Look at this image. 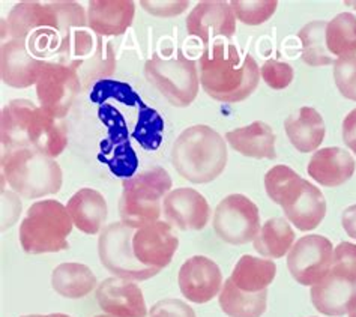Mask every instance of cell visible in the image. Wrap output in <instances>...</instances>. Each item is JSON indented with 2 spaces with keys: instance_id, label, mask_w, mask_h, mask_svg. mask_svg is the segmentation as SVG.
<instances>
[{
  "instance_id": "6da1fadb",
  "label": "cell",
  "mask_w": 356,
  "mask_h": 317,
  "mask_svg": "<svg viewBox=\"0 0 356 317\" xmlns=\"http://www.w3.org/2000/svg\"><path fill=\"white\" fill-rule=\"evenodd\" d=\"M3 151L36 149L44 155L59 156L68 145L67 128L42 107L29 99H13L0 116Z\"/></svg>"
},
{
  "instance_id": "7a4b0ae2",
  "label": "cell",
  "mask_w": 356,
  "mask_h": 317,
  "mask_svg": "<svg viewBox=\"0 0 356 317\" xmlns=\"http://www.w3.org/2000/svg\"><path fill=\"white\" fill-rule=\"evenodd\" d=\"M260 70L250 54L241 56L233 44L213 41L200 58L203 90L221 102H241L256 90Z\"/></svg>"
},
{
  "instance_id": "3957f363",
  "label": "cell",
  "mask_w": 356,
  "mask_h": 317,
  "mask_svg": "<svg viewBox=\"0 0 356 317\" xmlns=\"http://www.w3.org/2000/svg\"><path fill=\"white\" fill-rule=\"evenodd\" d=\"M172 163L176 172L186 181L193 184L212 182L226 169V140L208 125L186 128L173 145Z\"/></svg>"
},
{
  "instance_id": "277c9868",
  "label": "cell",
  "mask_w": 356,
  "mask_h": 317,
  "mask_svg": "<svg viewBox=\"0 0 356 317\" xmlns=\"http://www.w3.org/2000/svg\"><path fill=\"white\" fill-rule=\"evenodd\" d=\"M269 199L283 208L286 217L298 230H314L326 216L323 193L302 179L287 165H275L265 176Z\"/></svg>"
},
{
  "instance_id": "5b68a950",
  "label": "cell",
  "mask_w": 356,
  "mask_h": 317,
  "mask_svg": "<svg viewBox=\"0 0 356 317\" xmlns=\"http://www.w3.org/2000/svg\"><path fill=\"white\" fill-rule=\"evenodd\" d=\"M3 179L26 199L59 193L62 169L53 158L36 149H14L2 154Z\"/></svg>"
},
{
  "instance_id": "8992f818",
  "label": "cell",
  "mask_w": 356,
  "mask_h": 317,
  "mask_svg": "<svg viewBox=\"0 0 356 317\" xmlns=\"http://www.w3.org/2000/svg\"><path fill=\"white\" fill-rule=\"evenodd\" d=\"M122 186L124 191L119 202L122 222L131 229H140L158 221L161 200L172 188V178L163 167H154L124 179Z\"/></svg>"
},
{
  "instance_id": "52a82bcc",
  "label": "cell",
  "mask_w": 356,
  "mask_h": 317,
  "mask_svg": "<svg viewBox=\"0 0 356 317\" xmlns=\"http://www.w3.org/2000/svg\"><path fill=\"white\" fill-rule=\"evenodd\" d=\"M72 220L60 202H36L27 211L20 225L22 247L29 254L58 253L70 248L68 236Z\"/></svg>"
},
{
  "instance_id": "ba28073f",
  "label": "cell",
  "mask_w": 356,
  "mask_h": 317,
  "mask_svg": "<svg viewBox=\"0 0 356 317\" xmlns=\"http://www.w3.org/2000/svg\"><path fill=\"white\" fill-rule=\"evenodd\" d=\"M145 76L175 107H188L199 93L197 67L182 53L173 58L154 56L145 65Z\"/></svg>"
},
{
  "instance_id": "9c48e42d",
  "label": "cell",
  "mask_w": 356,
  "mask_h": 317,
  "mask_svg": "<svg viewBox=\"0 0 356 317\" xmlns=\"http://www.w3.org/2000/svg\"><path fill=\"white\" fill-rule=\"evenodd\" d=\"M134 231L124 222H113L101 231L98 253L107 271L124 279L145 282L155 277L159 269L147 268L137 260L133 250Z\"/></svg>"
},
{
  "instance_id": "30bf717a",
  "label": "cell",
  "mask_w": 356,
  "mask_h": 317,
  "mask_svg": "<svg viewBox=\"0 0 356 317\" xmlns=\"http://www.w3.org/2000/svg\"><path fill=\"white\" fill-rule=\"evenodd\" d=\"M98 116L107 127V137L101 142L98 160L108 165L110 172L118 178H133L138 169V158L129 143L128 127L120 111L110 106H99Z\"/></svg>"
},
{
  "instance_id": "8fae6325",
  "label": "cell",
  "mask_w": 356,
  "mask_h": 317,
  "mask_svg": "<svg viewBox=\"0 0 356 317\" xmlns=\"http://www.w3.org/2000/svg\"><path fill=\"white\" fill-rule=\"evenodd\" d=\"M213 230L227 244H247L260 231L259 208L245 195L230 194L215 209Z\"/></svg>"
},
{
  "instance_id": "7c38bea8",
  "label": "cell",
  "mask_w": 356,
  "mask_h": 317,
  "mask_svg": "<svg viewBox=\"0 0 356 317\" xmlns=\"http://www.w3.org/2000/svg\"><path fill=\"white\" fill-rule=\"evenodd\" d=\"M80 89L77 71L59 62H45L36 81V95L41 107L56 119L68 115Z\"/></svg>"
},
{
  "instance_id": "4fadbf2b",
  "label": "cell",
  "mask_w": 356,
  "mask_h": 317,
  "mask_svg": "<svg viewBox=\"0 0 356 317\" xmlns=\"http://www.w3.org/2000/svg\"><path fill=\"white\" fill-rule=\"evenodd\" d=\"M332 263V242L321 235H308L296 241L287 256L290 274L302 286L321 283L331 273Z\"/></svg>"
},
{
  "instance_id": "5bb4252c",
  "label": "cell",
  "mask_w": 356,
  "mask_h": 317,
  "mask_svg": "<svg viewBox=\"0 0 356 317\" xmlns=\"http://www.w3.org/2000/svg\"><path fill=\"white\" fill-rule=\"evenodd\" d=\"M177 247L179 239L173 233L172 226L164 221L140 227L133 236V250L138 262L159 271L170 265Z\"/></svg>"
},
{
  "instance_id": "9a60e30c",
  "label": "cell",
  "mask_w": 356,
  "mask_h": 317,
  "mask_svg": "<svg viewBox=\"0 0 356 317\" xmlns=\"http://www.w3.org/2000/svg\"><path fill=\"white\" fill-rule=\"evenodd\" d=\"M222 274L213 260L194 256L186 260L179 271V288L186 300L206 304L221 292Z\"/></svg>"
},
{
  "instance_id": "2e32d148",
  "label": "cell",
  "mask_w": 356,
  "mask_h": 317,
  "mask_svg": "<svg viewBox=\"0 0 356 317\" xmlns=\"http://www.w3.org/2000/svg\"><path fill=\"white\" fill-rule=\"evenodd\" d=\"M186 31L200 38L204 47H209L211 40L217 36L232 38L235 35L236 17L229 3L206 0L197 3L190 13L186 18Z\"/></svg>"
},
{
  "instance_id": "e0dca14e",
  "label": "cell",
  "mask_w": 356,
  "mask_h": 317,
  "mask_svg": "<svg viewBox=\"0 0 356 317\" xmlns=\"http://www.w3.org/2000/svg\"><path fill=\"white\" fill-rule=\"evenodd\" d=\"M31 53L26 40H8L2 45L0 71L8 86L24 89L36 85L44 63Z\"/></svg>"
},
{
  "instance_id": "ac0fdd59",
  "label": "cell",
  "mask_w": 356,
  "mask_h": 317,
  "mask_svg": "<svg viewBox=\"0 0 356 317\" xmlns=\"http://www.w3.org/2000/svg\"><path fill=\"white\" fill-rule=\"evenodd\" d=\"M42 29L60 32V18L56 3L22 2L17 3L8 14L3 36L8 33L9 40H27L32 33Z\"/></svg>"
},
{
  "instance_id": "d6986e66",
  "label": "cell",
  "mask_w": 356,
  "mask_h": 317,
  "mask_svg": "<svg viewBox=\"0 0 356 317\" xmlns=\"http://www.w3.org/2000/svg\"><path fill=\"white\" fill-rule=\"evenodd\" d=\"M98 304L115 317H146L147 309L143 292L137 284L124 278H107L97 291Z\"/></svg>"
},
{
  "instance_id": "ffe728a7",
  "label": "cell",
  "mask_w": 356,
  "mask_h": 317,
  "mask_svg": "<svg viewBox=\"0 0 356 317\" xmlns=\"http://www.w3.org/2000/svg\"><path fill=\"white\" fill-rule=\"evenodd\" d=\"M163 206L167 221L181 230H202L211 217L208 202L193 188H177L168 193Z\"/></svg>"
},
{
  "instance_id": "44dd1931",
  "label": "cell",
  "mask_w": 356,
  "mask_h": 317,
  "mask_svg": "<svg viewBox=\"0 0 356 317\" xmlns=\"http://www.w3.org/2000/svg\"><path fill=\"white\" fill-rule=\"evenodd\" d=\"M316 310L326 316H344L356 301V279L331 271L312 288Z\"/></svg>"
},
{
  "instance_id": "7402d4cb",
  "label": "cell",
  "mask_w": 356,
  "mask_h": 317,
  "mask_svg": "<svg viewBox=\"0 0 356 317\" xmlns=\"http://www.w3.org/2000/svg\"><path fill=\"white\" fill-rule=\"evenodd\" d=\"M355 169V160L348 151L341 147H323L312 156L307 172L317 184L334 188L348 182Z\"/></svg>"
},
{
  "instance_id": "603a6c76",
  "label": "cell",
  "mask_w": 356,
  "mask_h": 317,
  "mask_svg": "<svg viewBox=\"0 0 356 317\" xmlns=\"http://www.w3.org/2000/svg\"><path fill=\"white\" fill-rule=\"evenodd\" d=\"M136 6L131 0H92L88 24L98 36L122 35L134 20Z\"/></svg>"
},
{
  "instance_id": "cb8c5ba5",
  "label": "cell",
  "mask_w": 356,
  "mask_h": 317,
  "mask_svg": "<svg viewBox=\"0 0 356 317\" xmlns=\"http://www.w3.org/2000/svg\"><path fill=\"white\" fill-rule=\"evenodd\" d=\"M284 129L290 143L302 154L318 149L326 133L322 115L312 107H302L298 113L290 115L284 122Z\"/></svg>"
},
{
  "instance_id": "d4e9b609",
  "label": "cell",
  "mask_w": 356,
  "mask_h": 317,
  "mask_svg": "<svg viewBox=\"0 0 356 317\" xmlns=\"http://www.w3.org/2000/svg\"><path fill=\"white\" fill-rule=\"evenodd\" d=\"M230 146L239 154L257 160H275V134L268 124L256 120L251 125L233 129L226 134Z\"/></svg>"
},
{
  "instance_id": "484cf974",
  "label": "cell",
  "mask_w": 356,
  "mask_h": 317,
  "mask_svg": "<svg viewBox=\"0 0 356 317\" xmlns=\"http://www.w3.org/2000/svg\"><path fill=\"white\" fill-rule=\"evenodd\" d=\"M67 209L76 227L86 235H97L107 218L104 195L92 188H81L74 194Z\"/></svg>"
},
{
  "instance_id": "4316f807",
  "label": "cell",
  "mask_w": 356,
  "mask_h": 317,
  "mask_svg": "<svg viewBox=\"0 0 356 317\" xmlns=\"http://www.w3.org/2000/svg\"><path fill=\"white\" fill-rule=\"evenodd\" d=\"M277 265L273 260L259 259L254 256H242L233 269L230 279L242 292L259 293L274 282Z\"/></svg>"
},
{
  "instance_id": "83f0119b",
  "label": "cell",
  "mask_w": 356,
  "mask_h": 317,
  "mask_svg": "<svg viewBox=\"0 0 356 317\" xmlns=\"http://www.w3.org/2000/svg\"><path fill=\"white\" fill-rule=\"evenodd\" d=\"M51 286L60 296L79 300L95 288L97 277L86 265L62 263L53 271Z\"/></svg>"
},
{
  "instance_id": "f1b7e54d",
  "label": "cell",
  "mask_w": 356,
  "mask_h": 317,
  "mask_svg": "<svg viewBox=\"0 0 356 317\" xmlns=\"http://www.w3.org/2000/svg\"><path fill=\"white\" fill-rule=\"evenodd\" d=\"M268 291L247 293L235 286L230 278L220 292V307L229 317H260L266 311Z\"/></svg>"
},
{
  "instance_id": "f546056e",
  "label": "cell",
  "mask_w": 356,
  "mask_h": 317,
  "mask_svg": "<svg viewBox=\"0 0 356 317\" xmlns=\"http://www.w3.org/2000/svg\"><path fill=\"white\" fill-rule=\"evenodd\" d=\"M295 231L283 218H270L254 238V248L259 254L269 259H280L292 250Z\"/></svg>"
},
{
  "instance_id": "4dcf8cb0",
  "label": "cell",
  "mask_w": 356,
  "mask_h": 317,
  "mask_svg": "<svg viewBox=\"0 0 356 317\" xmlns=\"http://www.w3.org/2000/svg\"><path fill=\"white\" fill-rule=\"evenodd\" d=\"M326 47L331 54L353 58L356 54V17L343 13L326 26Z\"/></svg>"
},
{
  "instance_id": "1f68e13d",
  "label": "cell",
  "mask_w": 356,
  "mask_h": 317,
  "mask_svg": "<svg viewBox=\"0 0 356 317\" xmlns=\"http://www.w3.org/2000/svg\"><path fill=\"white\" fill-rule=\"evenodd\" d=\"M326 22H312L299 32L302 42V59L310 67H323L334 60L326 47Z\"/></svg>"
},
{
  "instance_id": "d6a6232c",
  "label": "cell",
  "mask_w": 356,
  "mask_h": 317,
  "mask_svg": "<svg viewBox=\"0 0 356 317\" xmlns=\"http://www.w3.org/2000/svg\"><path fill=\"white\" fill-rule=\"evenodd\" d=\"M164 120L156 110L147 107L145 102L138 107V119L133 131L136 138L145 151H156L163 143Z\"/></svg>"
},
{
  "instance_id": "836d02e7",
  "label": "cell",
  "mask_w": 356,
  "mask_h": 317,
  "mask_svg": "<svg viewBox=\"0 0 356 317\" xmlns=\"http://www.w3.org/2000/svg\"><path fill=\"white\" fill-rule=\"evenodd\" d=\"M108 99H115L128 107H140L143 104L142 98L137 95V92L128 83L102 79L93 85L90 92V101L97 102L99 106H104L107 104Z\"/></svg>"
},
{
  "instance_id": "e575fe53",
  "label": "cell",
  "mask_w": 356,
  "mask_h": 317,
  "mask_svg": "<svg viewBox=\"0 0 356 317\" xmlns=\"http://www.w3.org/2000/svg\"><path fill=\"white\" fill-rule=\"evenodd\" d=\"M230 6L239 22L248 26H259L268 22L277 11V0H233Z\"/></svg>"
},
{
  "instance_id": "d590c367",
  "label": "cell",
  "mask_w": 356,
  "mask_h": 317,
  "mask_svg": "<svg viewBox=\"0 0 356 317\" xmlns=\"http://www.w3.org/2000/svg\"><path fill=\"white\" fill-rule=\"evenodd\" d=\"M334 79L341 95L356 101V56L334 62Z\"/></svg>"
},
{
  "instance_id": "8d00e7d4",
  "label": "cell",
  "mask_w": 356,
  "mask_h": 317,
  "mask_svg": "<svg viewBox=\"0 0 356 317\" xmlns=\"http://www.w3.org/2000/svg\"><path fill=\"white\" fill-rule=\"evenodd\" d=\"M261 79L265 80L269 88L275 90L286 89L290 83L293 80V68L290 67L286 62H278V60H268L264 63V67L260 70Z\"/></svg>"
},
{
  "instance_id": "74e56055",
  "label": "cell",
  "mask_w": 356,
  "mask_h": 317,
  "mask_svg": "<svg viewBox=\"0 0 356 317\" xmlns=\"http://www.w3.org/2000/svg\"><path fill=\"white\" fill-rule=\"evenodd\" d=\"M331 271L356 279V245L341 242L334 250V263Z\"/></svg>"
},
{
  "instance_id": "f35d334b",
  "label": "cell",
  "mask_w": 356,
  "mask_h": 317,
  "mask_svg": "<svg viewBox=\"0 0 356 317\" xmlns=\"http://www.w3.org/2000/svg\"><path fill=\"white\" fill-rule=\"evenodd\" d=\"M149 317H195V313L181 300H163L152 307Z\"/></svg>"
},
{
  "instance_id": "ab89813d",
  "label": "cell",
  "mask_w": 356,
  "mask_h": 317,
  "mask_svg": "<svg viewBox=\"0 0 356 317\" xmlns=\"http://www.w3.org/2000/svg\"><path fill=\"white\" fill-rule=\"evenodd\" d=\"M143 8L147 13H151L156 17H173L177 14H182L186 6H188V2L184 0V2H176V0H172V2H142Z\"/></svg>"
},
{
  "instance_id": "60d3db41",
  "label": "cell",
  "mask_w": 356,
  "mask_h": 317,
  "mask_svg": "<svg viewBox=\"0 0 356 317\" xmlns=\"http://www.w3.org/2000/svg\"><path fill=\"white\" fill-rule=\"evenodd\" d=\"M343 140L346 146L356 155V108L343 120Z\"/></svg>"
},
{
  "instance_id": "b9f144b4",
  "label": "cell",
  "mask_w": 356,
  "mask_h": 317,
  "mask_svg": "<svg viewBox=\"0 0 356 317\" xmlns=\"http://www.w3.org/2000/svg\"><path fill=\"white\" fill-rule=\"evenodd\" d=\"M341 225L346 233L353 239H356V204L349 206L343 212L341 216Z\"/></svg>"
},
{
  "instance_id": "7bdbcfd3",
  "label": "cell",
  "mask_w": 356,
  "mask_h": 317,
  "mask_svg": "<svg viewBox=\"0 0 356 317\" xmlns=\"http://www.w3.org/2000/svg\"><path fill=\"white\" fill-rule=\"evenodd\" d=\"M23 317H70V316H67V314H62V313H54V314H47V316L32 314V316H23Z\"/></svg>"
},
{
  "instance_id": "ee69618b",
  "label": "cell",
  "mask_w": 356,
  "mask_h": 317,
  "mask_svg": "<svg viewBox=\"0 0 356 317\" xmlns=\"http://www.w3.org/2000/svg\"><path fill=\"white\" fill-rule=\"evenodd\" d=\"M349 317H356V301L353 302L352 309H350V311H349Z\"/></svg>"
},
{
  "instance_id": "f6af8a7d",
  "label": "cell",
  "mask_w": 356,
  "mask_h": 317,
  "mask_svg": "<svg viewBox=\"0 0 356 317\" xmlns=\"http://www.w3.org/2000/svg\"><path fill=\"white\" fill-rule=\"evenodd\" d=\"M95 317H115V316H110V314H101V316H95Z\"/></svg>"
}]
</instances>
